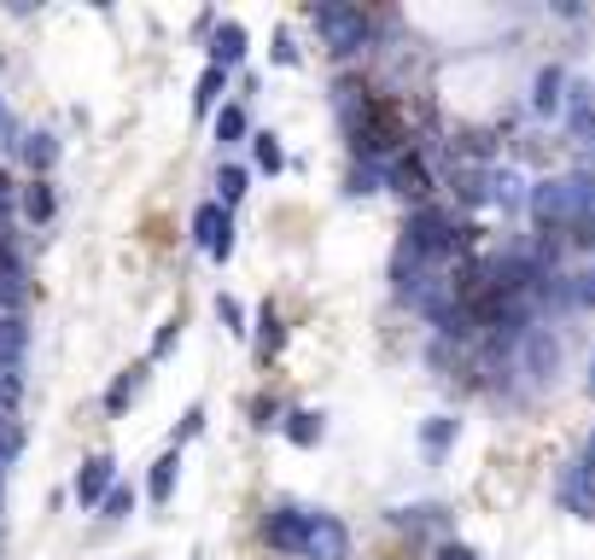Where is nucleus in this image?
I'll return each instance as SVG.
<instances>
[{
    "label": "nucleus",
    "instance_id": "4",
    "mask_svg": "<svg viewBox=\"0 0 595 560\" xmlns=\"http://www.w3.org/2000/svg\"><path fill=\"white\" fill-rule=\"evenodd\" d=\"M193 240H199V251H205V258H216V263L234 258V216L216 205V199L193 211Z\"/></svg>",
    "mask_w": 595,
    "mask_h": 560
},
{
    "label": "nucleus",
    "instance_id": "34",
    "mask_svg": "<svg viewBox=\"0 0 595 560\" xmlns=\"http://www.w3.org/2000/svg\"><path fill=\"white\" fill-rule=\"evenodd\" d=\"M432 560H479V549H467V543H438Z\"/></svg>",
    "mask_w": 595,
    "mask_h": 560
},
{
    "label": "nucleus",
    "instance_id": "39",
    "mask_svg": "<svg viewBox=\"0 0 595 560\" xmlns=\"http://www.w3.org/2000/svg\"><path fill=\"white\" fill-rule=\"evenodd\" d=\"M0 502H7V467H0Z\"/></svg>",
    "mask_w": 595,
    "mask_h": 560
},
{
    "label": "nucleus",
    "instance_id": "13",
    "mask_svg": "<svg viewBox=\"0 0 595 560\" xmlns=\"http://www.w3.org/2000/svg\"><path fill=\"white\" fill-rule=\"evenodd\" d=\"M560 94H567V71H560V64H543L537 82H532V111H537V117L560 111Z\"/></svg>",
    "mask_w": 595,
    "mask_h": 560
},
{
    "label": "nucleus",
    "instance_id": "6",
    "mask_svg": "<svg viewBox=\"0 0 595 560\" xmlns=\"http://www.w3.org/2000/svg\"><path fill=\"white\" fill-rule=\"evenodd\" d=\"M263 543L275 555H304V543H310V514H304V508H275V514L263 520Z\"/></svg>",
    "mask_w": 595,
    "mask_h": 560
},
{
    "label": "nucleus",
    "instance_id": "28",
    "mask_svg": "<svg viewBox=\"0 0 595 560\" xmlns=\"http://www.w3.org/2000/svg\"><path fill=\"white\" fill-rule=\"evenodd\" d=\"M251 152H258V169H269V176H275V169L286 164V152H281L275 134H251Z\"/></svg>",
    "mask_w": 595,
    "mask_h": 560
},
{
    "label": "nucleus",
    "instance_id": "19",
    "mask_svg": "<svg viewBox=\"0 0 595 560\" xmlns=\"http://www.w3.org/2000/svg\"><path fill=\"white\" fill-rule=\"evenodd\" d=\"M24 164L29 169H53V158H59V141H53V134H24Z\"/></svg>",
    "mask_w": 595,
    "mask_h": 560
},
{
    "label": "nucleus",
    "instance_id": "1",
    "mask_svg": "<svg viewBox=\"0 0 595 560\" xmlns=\"http://www.w3.org/2000/svg\"><path fill=\"white\" fill-rule=\"evenodd\" d=\"M525 211H532V223L543 234H567L578 216L595 211V181L590 176H555V181H537L532 193H525Z\"/></svg>",
    "mask_w": 595,
    "mask_h": 560
},
{
    "label": "nucleus",
    "instance_id": "36",
    "mask_svg": "<svg viewBox=\"0 0 595 560\" xmlns=\"http://www.w3.org/2000/svg\"><path fill=\"white\" fill-rule=\"evenodd\" d=\"M193 432H205V409H187L181 415V432L176 438H193Z\"/></svg>",
    "mask_w": 595,
    "mask_h": 560
},
{
    "label": "nucleus",
    "instance_id": "16",
    "mask_svg": "<svg viewBox=\"0 0 595 560\" xmlns=\"http://www.w3.org/2000/svg\"><path fill=\"white\" fill-rule=\"evenodd\" d=\"M176 473H181V455H176V450L158 455V462H152V473H146V497H152V502H169V497H176Z\"/></svg>",
    "mask_w": 595,
    "mask_h": 560
},
{
    "label": "nucleus",
    "instance_id": "30",
    "mask_svg": "<svg viewBox=\"0 0 595 560\" xmlns=\"http://www.w3.org/2000/svg\"><path fill=\"white\" fill-rule=\"evenodd\" d=\"M567 240H572L578 251H595V211H590V216H578V223L567 228Z\"/></svg>",
    "mask_w": 595,
    "mask_h": 560
},
{
    "label": "nucleus",
    "instance_id": "10",
    "mask_svg": "<svg viewBox=\"0 0 595 560\" xmlns=\"http://www.w3.org/2000/svg\"><path fill=\"white\" fill-rule=\"evenodd\" d=\"M111 485H117V462H111V455H88L82 473H76V502L82 508H99V502L111 497Z\"/></svg>",
    "mask_w": 595,
    "mask_h": 560
},
{
    "label": "nucleus",
    "instance_id": "14",
    "mask_svg": "<svg viewBox=\"0 0 595 560\" xmlns=\"http://www.w3.org/2000/svg\"><path fill=\"white\" fill-rule=\"evenodd\" d=\"M455 432H462V420L455 415H432V420H420V455H450V444H455Z\"/></svg>",
    "mask_w": 595,
    "mask_h": 560
},
{
    "label": "nucleus",
    "instance_id": "12",
    "mask_svg": "<svg viewBox=\"0 0 595 560\" xmlns=\"http://www.w3.org/2000/svg\"><path fill=\"white\" fill-rule=\"evenodd\" d=\"M246 47H251L246 24H216V29H211V64H216V71L240 64V59H246Z\"/></svg>",
    "mask_w": 595,
    "mask_h": 560
},
{
    "label": "nucleus",
    "instance_id": "20",
    "mask_svg": "<svg viewBox=\"0 0 595 560\" xmlns=\"http://www.w3.org/2000/svg\"><path fill=\"white\" fill-rule=\"evenodd\" d=\"M246 187H251V176H246L240 164H228L223 176H216V193H223L216 205H223V211H228V205H240V199H246Z\"/></svg>",
    "mask_w": 595,
    "mask_h": 560
},
{
    "label": "nucleus",
    "instance_id": "9",
    "mask_svg": "<svg viewBox=\"0 0 595 560\" xmlns=\"http://www.w3.org/2000/svg\"><path fill=\"white\" fill-rule=\"evenodd\" d=\"M310 560H345L350 555V532L333 514H310V543H304Z\"/></svg>",
    "mask_w": 595,
    "mask_h": 560
},
{
    "label": "nucleus",
    "instance_id": "24",
    "mask_svg": "<svg viewBox=\"0 0 595 560\" xmlns=\"http://www.w3.org/2000/svg\"><path fill=\"white\" fill-rule=\"evenodd\" d=\"M141 373H146V368H129L123 380H117L111 392H106V409H111V415H123V409H129V397L141 392Z\"/></svg>",
    "mask_w": 595,
    "mask_h": 560
},
{
    "label": "nucleus",
    "instance_id": "15",
    "mask_svg": "<svg viewBox=\"0 0 595 560\" xmlns=\"http://www.w3.org/2000/svg\"><path fill=\"white\" fill-rule=\"evenodd\" d=\"M24 350H29L24 315H0V368H24Z\"/></svg>",
    "mask_w": 595,
    "mask_h": 560
},
{
    "label": "nucleus",
    "instance_id": "3",
    "mask_svg": "<svg viewBox=\"0 0 595 560\" xmlns=\"http://www.w3.org/2000/svg\"><path fill=\"white\" fill-rule=\"evenodd\" d=\"M310 19H316L321 41H328L333 53H362V47H368V19L356 7H345V0H338V7L328 0V7H316Z\"/></svg>",
    "mask_w": 595,
    "mask_h": 560
},
{
    "label": "nucleus",
    "instance_id": "11",
    "mask_svg": "<svg viewBox=\"0 0 595 560\" xmlns=\"http://www.w3.org/2000/svg\"><path fill=\"white\" fill-rule=\"evenodd\" d=\"M525 345V373H532V380H549V373L560 368V345H555V333H543V327H532L520 338Z\"/></svg>",
    "mask_w": 595,
    "mask_h": 560
},
{
    "label": "nucleus",
    "instance_id": "33",
    "mask_svg": "<svg viewBox=\"0 0 595 560\" xmlns=\"http://www.w3.org/2000/svg\"><path fill=\"white\" fill-rule=\"evenodd\" d=\"M590 94H595V88H590L584 76H572V82H567V106H572V111H590Z\"/></svg>",
    "mask_w": 595,
    "mask_h": 560
},
{
    "label": "nucleus",
    "instance_id": "27",
    "mask_svg": "<svg viewBox=\"0 0 595 560\" xmlns=\"http://www.w3.org/2000/svg\"><path fill=\"white\" fill-rule=\"evenodd\" d=\"M24 397V368H0V415H12Z\"/></svg>",
    "mask_w": 595,
    "mask_h": 560
},
{
    "label": "nucleus",
    "instance_id": "22",
    "mask_svg": "<svg viewBox=\"0 0 595 560\" xmlns=\"http://www.w3.org/2000/svg\"><path fill=\"white\" fill-rule=\"evenodd\" d=\"M216 141H223V146L246 141V106H223V111H216Z\"/></svg>",
    "mask_w": 595,
    "mask_h": 560
},
{
    "label": "nucleus",
    "instance_id": "38",
    "mask_svg": "<svg viewBox=\"0 0 595 560\" xmlns=\"http://www.w3.org/2000/svg\"><path fill=\"white\" fill-rule=\"evenodd\" d=\"M7 211H12V181L0 176V223H7Z\"/></svg>",
    "mask_w": 595,
    "mask_h": 560
},
{
    "label": "nucleus",
    "instance_id": "2",
    "mask_svg": "<svg viewBox=\"0 0 595 560\" xmlns=\"http://www.w3.org/2000/svg\"><path fill=\"white\" fill-rule=\"evenodd\" d=\"M403 251H415L420 263H438V258H450V251H467V228L455 223V216H444V211L420 205L409 216V228H403Z\"/></svg>",
    "mask_w": 595,
    "mask_h": 560
},
{
    "label": "nucleus",
    "instance_id": "32",
    "mask_svg": "<svg viewBox=\"0 0 595 560\" xmlns=\"http://www.w3.org/2000/svg\"><path fill=\"white\" fill-rule=\"evenodd\" d=\"M216 315H223V321H228V333H246V310H240V303H234L228 293H223V298H216Z\"/></svg>",
    "mask_w": 595,
    "mask_h": 560
},
{
    "label": "nucleus",
    "instance_id": "41",
    "mask_svg": "<svg viewBox=\"0 0 595 560\" xmlns=\"http://www.w3.org/2000/svg\"><path fill=\"white\" fill-rule=\"evenodd\" d=\"M0 123H7V106H0Z\"/></svg>",
    "mask_w": 595,
    "mask_h": 560
},
{
    "label": "nucleus",
    "instance_id": "5",
    "mask_svg": "<svg viewBox=\"0 0 595 560\" xmlns=\"http://www.w3.org/2000/svg\"><path fill=\"white\" fill-rule=\"evenodd\" d=\"M560 508H572L578 520H595V455H578L560 473Z\"/></svg>",
    "mask_w": 595,
    "mask_h": 560
},
{
    "label": "nucleus",
    "instance_id": "37",
    "mask_svg": "<svg viewBox=\"0 0 595 560\" xmlns=\"http://www.w3.org/2000/svg\"><path fill=\"white\" fill-rule=\"evenodd\" d=\"M176 338H181V327H176V321H169V327H164V333H158V345H152V356H164V350H169V345H176Z\"/></svg>",
    "mask_w": 595,
    "mask_h": 560
},
{
    "label": "nucleus",
    "instance_id": "7",
    "mask_svg": "<svg viewBox=\"0 0 595 560\" xmlns=\"http://www.w3.org/2000/svg\"><path fill=\"white\" fill-rule=\"evenodd\" d=\"M385 187H397L403 199H427L432 193V169L420 152H397V158L385 164Z\"/></svg>",
    "mask_w": 595,
    "mask_h": 560
},
{
    "label": "nucleus",
    "instance_id": "18",
    "mask_svg": "<svg viewBox=\"0 0 595 560\" xmlns=\"http://www.w3.org/2000/svg\"><path fill=\"white\" fill-rule=\"evenodd\" d=\"M19 205H24L29 223H53V187H47V181H29Z\"/></svg>",
    "mask_w": 595,
    "mask_h": 560
},
{
    "label": "nucleus",
    "instance_id": "26",
    "mask_svg": "<svg viewBox=\"0 0 595 560\" xmlns=\"http://www.w3.org/2000/svg\"><path fill=\"white\" fill-rule=\"evenodd\" d=\"M380 187H385V164H356V169H350V193H356V199H362V193H380Z\"/></svg>",
    "mask_w": 595,
    "mask_h": 560
},
{
    "label": "nucleus",
    "instance_id": "31",
    "mask_svg": "<svg viewBox=\"0 0 595 560\" xmlns=\"http://www.w3.org/2000/svg\"><path fill=\"white\" fill-rule=\"evenodd\" d=\"M572 141L595 152V106L590 111H572Z\"/></svg>",
    "mask_w": 595,
    "mask_h": 560
},
{
    "label": "nucleus",
    "instance_id": "17",
    "mask_svg": "<svg viewBox=\"0 0 595 560\" xmlns=\"http://www.w3.org/2000/svg\"><path fill=\"white\" fill-rule=\"evenodd\" d=\"M281 427H286V438H293L298 450H316V444H321V415H316V409H293Z\"/></svg>",
    "mask_w": 595,
    "mask_h": 560
},
{
    "label": "nucleus",
    "instance_id": "29",
    "mask_svg": "<svg viewBox=\"0 0 595 560\" xmlns=\"http://www.w3.org/2000/svg\"><path fill=\"white\" fill-rule=\"evenodd\" d=\"M129 508H134V490H129V485H111V497L99 502V514H106V520H123Z\"/></svg>",
    "mask_w": 595,
    "mask_h": 560
},
{
    "label": "nucleus",
    "instance_id": "35",
    "mask_svg": "<svg viewBox=\"0 0 595 560\" xmlns=\"http://www.w3.org/2000/svg\"><path fill=\"white\" fill-rule=\"evenodd\" d=\"M275 64H298V47H293V36H286V29L275 36Z\"/></svg>",
    "mask_w": 595,
    "mask_h": 560
},
{
    "label": "nucleus",
    "instance_id": "8",
    "mask_svg": "<svg viewBox=\"0 0 595 560\" xmlns=\"http://www.w3.org/2000/svg\"><path fill=\"white\" fill-rule=\"evenodd\" d=\"M29 298V275H24V258L0 240V315H19Z\"/></svg>",
    "mask_w": 595,
    "mask_h": 560
},
{
    "label": "nucleus",
    "instance_id": "21",
    "mask_svg": "<svg viewBox=\"0 0 595 560\" xmlns=\"http://www.w3.org/2000/svg\"><path fill=\"white\" fill-rule=\"evenodd\" d=\"M24 455V427L19 415H0V467H12Z\"/></svg>",
    "mask_w": 595,
    "mask_h": 560
},
{
    "label": "nucleus",
    "instance_id": "23",
    "mask_svg": "<svg viewBox=\"0 0 595 560\" xmlns=\"http://www.w3.org/2000/svg\"><path fill=\"white\" fill-rule=\"evenodd\" d=\"M223 88H228V71H216V64H211V71L199 76V88H193V111L205 117V111L216 106V94H223Z\"/></svg>",
    "mask_w": 595,
    "mask_h": 560
},
{
    "label": "nucleus",
    "instance_id": "42",
    "mask_svg": "<svg viewBox=\"0 0 595 560\" xmlns=\"http://www.w3.org/2000/svg\"><path fill=\"white\" fill-rule=\"evenodd\" d=\"M590 455H595V438H590Z\"/></svg>",
    "mask_w": 595,
    "mask_h": 560
},
{
    "label": "nucleus",
    "instance_id": "40",
    "mask_svg": "<svg viewBox=\"0 0 595 560\" xmlns=\"http://www.w3.org/2000/svg\"><path fill=\"white\" fill-rule=\"evenodd\" d=\"M590 397H595V362H590Z\"/></svg>",
    "mask_w": 595,
    "mask_h": 560
},
{
    "label": "nucleus",
    "instance_id": "25",
    "mask_svg": "<svg viewBox=\"0 0 595 560\" xmlns=\"http://www.w3.org/2000/svg\"><path fill=\"white\" fill-rule=\"evenodd\" d=\"M281 338H286L281 315H275V310H269V303H263V315H258V350H263V356H275V350H281Z\"/></svg>",
    "mask_w": 595,
    "mask_h": 560
}]
</instances>
